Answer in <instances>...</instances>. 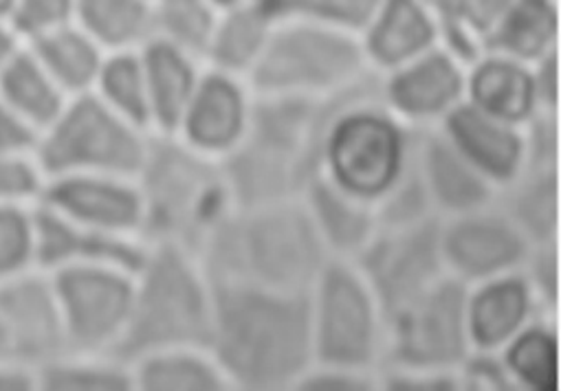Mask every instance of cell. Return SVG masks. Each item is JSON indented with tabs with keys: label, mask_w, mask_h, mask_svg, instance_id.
<instances>
[{
	"label": "cell",
	"mask_w": 561,
	"mask_h": 391,
	"mask_svg": "<svg viewBox=\"0 0 561 391\" xmlns=\"http://www.w3.org/2000/svg\"><path fill=\"white\" fill-rule=\"evenodd\" d=\"M214 325L222 363L247 387L285 384L309 360V308L294 292L229 284L218 295Z\"/></svg>",
	"instance_id": "cell-1"
},
{
	"label": "cell",
	"mask_w": 561,
	"mask_h": 391,
	"mask_svg": "<svg viewBox=\"0 0 561 391\" xmlns=\"http://www.w3.org/2000/svg\"><path fill=\"white\" fill-rule=\"evenodd\" d=\"M207 301L179 244L157 242L135 273V297L115 356L126 363L196 343L207 334Z\"/></svg>",
	"instance_id": "cell-2"
},
{
	"label": "cell",
	"mask_w": 561,
	"mask_h": 391,
	"mask_svg": "<svg viewBox=\"0 0 561 391\" xmlns=\"http://www.w3.org/2000/svg\"><path fill=\"white\" fill-rule=\"evenodd\" d=\"M150 141L93 93L71 97L38 135L36 157L49 179L67 174L137 176Z\"/></svg>",
	"instance_id": "cell-3"
},
{
	"label": "cell",
	"mask_w": 561,
	"mask_h": 391,
	"mask_svg": "<svg viewBox=\"0 0 561 391\" xmlns=\"http://www.w3.org/2000/svg\"><path fill=\"white\" fill-rule=\"evenodd\" d=\"M233 284H249L277 292L300 290L320 266V235L316 225L296 209L262 205L236 225L222 246Z\"/></svg>",
	"instance_id": "cell-4"
},
{
	"label": "cell",
	"mask_w": 561,
	"mask_h": 391,
	"mask_svg": "<svg viewBox=\"0 0 561 391\" xmlns=\"http://www.w3.org/2000/svg\"><path fill=\"white\" fill-rule=\"evenodd\" d=\"M45 275L67 349L115 354L133 310L135 273L111 264H71Z\"/></svg>",
	"instance_id": "cell-5"
},
{
	"label": "cell",
	"mask_w": 561,
	"mask_h": 391,
	"mask_svg": "<svg viewBox=\"0 0 561 391\" xmlns=\"http://www.w3.org/2000/svg\"><path fill=\"white\" fill-rule=\"evenodd\" d=\"M135 183L144 203V235L157 242L185 240L211 216L218 187L214 176L172 143L148 146Z\"/></svg>",
	"instance_id": "cell-6"
},
{
	"label": "cell",
	"mask_w": 561,
	"mask_h": 391,
	"mask_svg": "<svg viewBox=\"0 0 561 391\" xmlns=\"http://www.w3.org/2000/svg\"><path fill=\"white\" fill-rule=\"evenodd\" d=\"M357 45L344 34L294 25L266 41L255 80L268 91H316L346 82L359 69Z\"/></svg>",
	"instance_id": "cell-7"
},
{
	"label": "cell",
	"mask_w": 561,
	"mask_h": 391,
	"mask_svg": "<svg viewBox=\"0 0 561 391\" xmlns=\"http://www.w3.org/2000/svg\"><path fill=\"white\" fill-rule=\"evenodd\" d=\"M67 352L56 299L45 273L0 281V363L41 369Z\"/></svg>",
	"instance_id": "cell-8"
},
{
	"label": "cell",
	"mask_w": 561,
	"mask_h": 391,
	"mask_svg": "<svg viewBox=\"0 0 561 391\" xmlns=\"http://www.w3.org/2000/svg\"><path fill=\"white\" fill-rule=\"evenodd\" d=\"M403 141L397 128L377 115L344 117L329 141V161L342 189L355 196H379L401 172Z\"/></svg>",
	"instance_id": "cell-9"
},
{
	"label": "cell",
	"mask_w": 561,
	"mask_h": 391,
	"mask_svg": "<svg viewBox=\"0 0 561 391\" xmlns=\"http://www.w3.org/2000/svg\"><path fill=\"white\" fill-rule=\"evenodd\" d=\"M41 205L93 231L144 238V203L133 176H54Z\"/></svg>",
	"instance_id": "cell-10"
},
{
	"label": "cell",
	"mask_w": 561,
	"mask_h": 391,
	"mask_svg": "<svg viewBox=\"0 0 561 391\" xmlns=\"http://www.w3.org/2000/svg\"><path fill=\"white\" fill-rule=\"evenodd\" d=\"M375 341V312L366 286L346 268L329 271L318 319V347L324 360L359 367L373 358Z\"/></svg>",
	"instance_id": "cell-11"
},
{
	"label": "cell",
	"mask_w": 561,
	"mask_h": 391,
	"mask_svg": "<svg viewBox=\"0 0 561 391\" xmlns=\"http://www.w3.org/2000/svg\"><path fill=\"white\" fill-rule=\"evenodd\" d=\"M397 349L419 367L449 365L462 356V290L436 281L427 292L397 310Z\"/></svg>",
	"instance_id": "cell-12"
},
{
	"label": "cell",
	"mask_w": 561,
	"mask_h": 391,
	"mask_svg": "<svg viewBox=\"0 0 561 391\" xmlns=\"http://www.w3.org/2000/svg\"><path fill=\"white\" fill-rule=\"evenodd\" d=\"M370 271L388 306L397 312L423 292L438 277V249L430 229L419 227L381 244L370 260Z\"/></svg>",
	"instance_id": "cell-13"
},
{
	"label": "cell",
	"mask_w": 561,
	"mask_h": 391,
	"mask_svg": "<svg viewBox=\"0 0 561 391\" xmlns=\"http://www.w3.org/2000/svg\"><path fill=\"white\" fill-rule=\"evenodd\" d=\"M139 56L148 87L150 124L170 133L179 128L192 100V69L183 49L159 36L148 38Z\"/></svg>",
	"instance_id": "cell-14"
},
{
	"label": "cell",
	"mask_w": 561,
	"mask_h": 391,
	"mask_svg": "<svg viewBox=\"0 0 561 391\" xmlns=\"http://www.w3.org/2000/svg\"><path fill=\"white\" fill-rule=\"evenodd\" d=\"M27 49L69 97L91 93L106 56L76 23L30 43Z\"/></svg>",
	"instance_id": "cell-15"
},
{
	"label": "cell",
	"mask_w": 561,
	"mask_h": 391,
	"mask_svg": "<svg viewBox=\"0 0 561 391\" xmlns=\"http://www.w3.org/2000/svg\"><path fill=\"white\" fill-rule=\"evenodd\" d=\"M445 253L454 266L467 275H491L519 260L522 240L508 222L476 218L449 231Z\"/></svg>",
	"instance_id": "cell-16"
},
{
	"label": "cell",
	"mask_w": 561,
	"mask_h": 391,
	"mask_svg": "<svg viewBox=\"0 0 561 391\" xmlns=\"http://www.w3.org/2000/svg\"><path fill=\"white\" fill-rule=\"evenodd\" d=\"M73 23L104 51L137 49L154 34L150 0H76Z\"/></svg>",
	"instance_id": "cell-17"
},
{
	"label": "cell",
	"mask_w": 561,
	"mask_h": 391,
	"mask_svg": "<svg viewBox=\"0 0 561 391\" xmlns=\"http://www.w3.org/2000/svg\"><path fill=\"white\" fill-rule=\"evenodd\" d=\"M0 97L41 135L71 100L25 47L0 76Z\"/></svg>",
	"instance_id": "cell-18"
},
{
	"label": "cell",
	"mask_w": 561,
	"mask_h": 391,
	"mask_svg": "<svg viewBox=\"0 0 561 391\" xmlns=\"http://www.w3.org/2000/svg\"><path fill=\"white\" fill-rule=\"evenodd\" d=\"M449 133L458 152L473 168L495 179H508L515 174L522 159L519 139L480 111H456L449 119Z\"/></svg>",
	"instance_id": "cell-19"
},
{
	"label": "cell",
	"mask_w": 561,
	"mask_h": 391,
	"mask_svg": "<svg viewBox=\"0 0 561 391\" xmlns=\"http://www.w3.org/2000/svg\"><path fill=\"white\" fill-rule=\"evenodd\" d=\"M47 391H124L133 387L130 363L115 354L62 352L38 369Z\"/></svg>",
	"instance_id": "cell-20"
},
{
	"label": "cell",
	"mask_w": 561,
	"mask_h": 391,
	"mask_svg": "<svg viewBox=\"0 0 561 391\" xmlns=\"http://www.w3.org/2000/svg\"><path fill=\"white\" fill-rule=\"evenodd\" d=\"M185 130L194 146L205 150L227 148L242 126V100L233 84L209 78L185 111Z\"/></svg>",
	"instance_id": "cell-21"
},
{
	"label": "cell",
	"mask_w": 561,
	"mask_h": 391,
	"mask_svg": "<svg viewBox=\"0 0 561 391\" xmlns=\"http://www.w3.org/2000/svg\"><path fill=\"white\" fill-rule=\"evenodd\" d=\"M91 93L135 126L144 130L150 126L148 87L139 51H106Z\"/></svg>",
	"instance_id": "cell-22"
},
{
	"label": "cell",
	"mask_w": 561,
	"mask_h": 391,
	"mask_svg": "<svg viewBox=\"0 0 561 391\" xmlns=\"http://www.w3.org/2000/svg\"><path fill=\"white\" fill-rule=\"evenodd\" d=\"M434 38V25L419 0H386L370 32V54L383 65H399L423 51Z\"/></svg>",
	"instance_id": "cell-23"
},
{
	"label": "cell",
	"mask_w": 561,
	"mask_h": 391,
	"mask_svg": "<svg viewBox=\"0 0 561 391\" xmlns=\"http://www.w3.org/2000/svg\"><path fill=\"white\" fill-rule=\"evenodd\" d=\"M460 91V76L447 56L434 54L403 71L390 87L392 102L408 115L443 111Z\"/></svg>",
	"instance_id": "cell-24"
},
{
	"label": "cell",
	"mask_w": 561,
	"mask_h": 391,
	"mask_svg": "<svg viewBox=\"0 0 561 391\" xmlns=\"http://www.w3.org/2000/svg\"><path fill=\"white\" fill-rule=\"evenodd\" d=\"M425 179L432 194L449 209L467 211L486 200V187L473 165L447 143L432 141L427 146Z\"/></svg>",
	"instance_id": "cell-25"
},
{
	"label": "cell",
	"mask_w": 561,
	"mask_h": 391,
	"mask_svg": "<svg viewBox=\"0 0 561 391\" xmlns=\"http://www.w3.org/2000/svg\"><path fill=\"white\" fill-rule=\"evenodd\" d=\"M471 87L476 104L497 119H522L533 108V80L511 62H484L476 71Z\"/></svg>",
	"instance_id": "cell-26"
},
{
	"label": "cell",
	"mask_w": 561,
	"mask_h": 391,
	"mask_svg": "<svg viewBox=\"0 0 561 391\" xmlns=\"http://www.w3.org/2000/svg\"><path fill=\"white\" fill-rule=\"evenodd\" d=\"M493 45L519 58H537L557 34V12L550 0H513L495 23Z\"/></svg>",
	"instance_id": "cell-27"
},
{
	"label": "cell",
	"mask_w": 561,
	"mask_h": 391,
	"mask_svg": "<svg viewBox=\"0 0 561 391\" xmlns=\"http://www.w3.org/2000/svg\"><path fill=\"white\" fill-rule=\"evenodd\" d=\"M130 371L133 384L148 391H196L220 387L216 371L194 356L183 354L181 347L144 354L130 360Z\"/></svg>",
	"instance_id": "cell-28"
},
{
	"label": "cell",
	"mask_w": 561,
	"mask_h": 391,
	"mask_svg": "<svg viewBox=\"0 0 561 391\" xmlns=\"http://www.w3.org/2000/svg\"><path fill=\"white\" fill-rule=\"evenodd\" d=\"M528 308L526 288L519 281H497L484 288L471 306L473 338L484 345H497L522 323Z\"/></svg>",
	"instance_id": "cell-29"
},
{
	"label": "cell",
	"mask_w": 561,
	"mask_h": 391,
	"mask_svg": "<svg viewBox=\"0 0 561 391\" xmlns=\"http://www.w3.org/2000/svg\"><path fill=\"white\" fill-rule=\"evenodd\" d=\"M38 268V207H0V281Z\"/></svg>",
	"instance_id": "cell-30"
},
{
	"label": "cell",
	"mask_w": 561,
	"mask_h": 391,
	"mask_svg": "<svg viewBox=\"0 0 561 391\" xmlns=\"http://www.w3.org/2000/svg\"><path fill=\"white\" fill-rule=\"evenodd\" d=\"M271 10L264 3L236 10L214 36V56L225 67H244L266 45Z\"/></svg>",
	"instance_id": "cell-31"
},
{
	"label": "cell",
	"mask_w": 561,
	"mask_h": 391,
	"mask_svg": "<svg viewBox=\"0 0 561 391\" xmlns=\"http://www.w3.org/2000/svg\"><path fill=\"white\" fill-rule=\"evenodd\" d=\"M152 23L159 38L179 49H198L211 38V16L205 0H150Z\"/></svg>",
	"instance_id": "cell-32"
},
{
	"label": "cell",
	"mask_w": 561,
	"mask_h": 391,
	"mask_svg": "<svg viewBox=\"0 0 561 391\" xmlns=\"http://www.w3.org/2000/svg\"><path fill=\"white\" fill-rule=\"evenodd\" d=\"M318 229L340 249H357L370 231V218L346 196L329 185H318L313 192Z\"/></svg>",
	"instance_id": "cell-33"
},
{
	"label": "cell",
	"mask_w": 561,
	"mask_h": 391,
	"mask_svg": "<svg viewBox=\"0 0 561 391\" xmlns=\"http://www.w3.org/2000/svg\"><path fill=\"white\" fill-rule=\"evenodd\" d=\"M47 183L36 150L0 154V207H38Z\"/></svg>",
	"instance_id": "cell-34"
},
{
	"label": "cell",
	"mask_w": 561,
	"mask_h": 391,
	"mask_svg": "<svg viewBox=\"0 0 561 391\" xmlns=\"http://www.w3.org/2000/svg\"><path fill=\"white\" fill-rule=\"evenodd\" d=\"M511 369L533 389L548 391L557 384V343L546 330L524 332L508 352Z\"/></svg>",
	"instance_id": "cell-35"
},
{
	"label": "cell",
	"mask_w": 561,
	"mask_h": 391,
	"mask_svg": "<svg viewBox=\"0 0 561 391\" xmlns=\"http://www.w3.org/2000/svg\"><path fill=\"white\" fill-rule=\"evenodd\" d=\"M271 14L294 12L313 21L342 27L368 25L381 8V0H266Z\"/></svg>",
	"instance_id": "cell-36"
},
{
	"label": "cell",
	"mask_w": 561,
	"mask_h": 391,
	"mask_svg": "<svg viewBox=\"0 0 561 391\" xmlns=\"http://www.w3.org/2000/svg\"><path fill=\"white\" fill-rule=\"evenodd\" d=\"M76 0H16L8 23L25 47L60 27L73 23Z\"/></svg>",
	"instance_id": "cell-37"
},
{
	"label": "cell",
	"mask_w": 561,
	"mask_h": 391,
	"mask_svg": "<svg viewBox=\"0 0 561 391\" xmlns=\"http://www.w3.org/2000/svg\"><path fill=\"white\" fill-rule=\"evenodd\" d=\"M557 187L554 179L541 174L522 189L517 196V218L535 238H548L557 220Z\"/></svg>",
	"instance_id": "cell-38"
},
{
	"label": "cell",
	"mask_w": 561,
	"mask_h": 391,
	"mask_svg": "<svg viewBox=\"0 0 561 391\" xmlns=\"http://www.w3.org/2000/svg\"><path fill=\"white\" fill-rule=\"evenodd\" d=\"M38 135L0 97V154L36 150Z\"/></svg>",
	"instance_id": "cell-39"
},
{
	"label": "cell",
	"mask_w": 561,
	"mask_h": 391,
	"mask_svg": "<svg viewBox=\"0 0 561 391\" xmlns=\"http://www.w3.org/2000/svg\"><path fill=\"white\" fill-rule=\"evenodd\" d=\"M511 3L513 0H465L462 16H467L476 30H489L506 14Z\"/></svg>",
	"instance_id": "cell-40"
},
{
	"label": "cell",
	"mask_w": 561,
	"mask_h": 391,
	"mask_svg": "<svg viewBox=\"0 0 561 391\" xmlns=\"http://www.w3.org/2000/svg\"><path fill=\"white\" fill-rule=\"evenodd\" d=\"M41 389L38 369L0 363V391H32Z\"/></svg>",
	"instance_id": "cell-41"
},
{
	"label": "cell",
	"mask_w": 561,
	"mask_h": 391,
	"mask_svg": "<svg viewBox=\"0 0 561 391\" xmlns=\"http://www.w3.org/2000/svg\"><path fill=\"white\" fill-rule=\"evenodd\" d=\"M25 49V43L14 32V27L8 21H0V76L19 58V54Z\"/></svg>",
	"instance_id": "cell-42"
},
{
	"label": "cell",
	"mask_w": 561,
	"mask_h": 391,
	"mask_svg": "<svg viewBox=\"0 0 561 391\" xmlns=\"http://www.w3.org/2000/svg\"><path fill=\"white\" fill-rule=\"evenodd\" d=\"M16 0H0V21H8L12 10H14Z\"/></svg>",
	"instance_id": "cell-43"
},
{
	"label": "cell",
	"mask_w": 561,
	"mask_h": 391,
	"mask_svg": "<svg viewBox=\"0 0 561 391\" xmlns=\"http://www.w3.org/2000/svg\"><path fill=\"white\" fill-rule=\"evenodd\" d=\"M216 3H220V5H231V3H238V0H216Z\"/></svg>",
	"instance_id": "cell-44"
}]
</instances>
